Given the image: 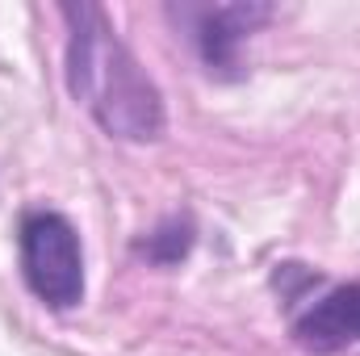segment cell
Here are the masks:
<instances>
[{
  "label": "cell",
  "mask_w": 360,
  "mask_h": 356,
  "mask_svg": "<svg viewBox=\"0 0 360 356\" xmlns=\"http://www.w3.org/2000/svg\"><path fill=\"white\" fill-rule=\"evenodd\" d=\"M68 21V92L92 122L122 143H155L168 130L164 92L117 38L101 4H63Z\"/></svg>",
  "instance_id": "obj_1"
},
{
  "label": "cell",
  "mask_w": 360,
  "mask_h": 356,
  "mask_svg": "<svg viewBox=\"0 0 360 356\" xmlns=\"http://www.w3.org/2000/svg\"><path fill=\"white\" fill-rule=\"evenodd\" d=\"M17 256L30 293L51 310L84 302V248L80 231L59 210H25L17 222Z\"/></svg>",
  "instance_id": "obj_2"
},
{
  "label": "cell",
  "mask_w": 360,
  "mask_h": 356,
  "mask_svg": "<svg viewBox=\"0 0 360 356\" xmlns=\"http://www.w3.org/2000/svg\"><path fill=\"white\" fill-rule=\"evenodd\" d=\"M293 268V285H285L289 298V331L293 340L314 356H335L360 344V281L319 285L314 272Z\"/></svg>",
  "instance_id": "obj_3"
},
{
  "label": "cell",
  "mask_w": 360,
  "mask_h": 356,
  "mask_svg": "<svg viewBox=\"0 0 360 356\" xmlns=\"http://www.w3.org/2000/svg\"><path fill=\"white\" fill-rule=\"evenodd\" d=\"M188 38L197 46L201 68L214 80H239L243 76V42L272 21V4H205V8H184Z\"/></svg>",
  "instance_id": "obj_4"
},
{
  "label": "cell",
  "mask_w": 360,
  "mask_h": 356,
  "mask_svg": "<svg viewBox=\"0 0 360 356\" xmlns=\"http://www.w3.org/2000/svg\"><path fill=\"white\" fill-rule=\"evenodd\" d=\"M193 239H197L193 218H180V214H172V218H164V222H160L147 239H139V243H134V252H139L147 265L172 268V265H180V260L193 252Z\"/></svg>",
  "instance_id": "obj_5"
}]
</instances>
